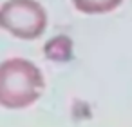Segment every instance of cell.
Wrapping results in <instances>:
<instances>
[{"instance_id":"cell-1","label":"cell","mask_w":132,"mask_h":127,"mask_svg":"<svg viewBox=\"0 0 132 127\" xmlns=\"http://www.w3.org/2000/svg\"><path fill=\"white\" fill-rule=\"evenodd\" d=\"M45 82L40 69L26 58L0 62V105L6 109H24L33 105Z\"/></svg>"},{"instance_id":"cell-2","label":"cell","mask_w":132,"mask_h":127,"mask_svg":"<svg viewBox=\"0 0 132 127\" xmlns=\"http://www.w3.org/2000/svg\"><path fill=\"white\" fill-rule=\"evenodd\" d=\"M47 13L36 0H7L0 6V27L22 40L38 38L45 31Z\"/></svg>"},{"instance_id":"cell-3","label":"cell","mask_w":132,"mask_h":127,"mask_svg":"<svg viewBox=\"0 0 132 127\" xmlns=\"http://www.w3.org/2000/svg\"><path fill=\"white\" fill-rule=\"evenodd\" d=\"M44 53L49 60L67 62L72 56V42L69 36H54L44 46Z\"/></svg>"},{"instance_id":"cell-4","label":"cell","mask_w":132,"mask_h":127,"mask_svg":"<svg viewBox=\"0 0 132 127\" xmlns=\"http://www.w3.org/2000/svg\"><path fill=\"white\" fill-rule=\"evenodd\" d=\"M123 0H72V4L78 11L87 15H101L116 9Z\"/></svg>"}]
</instances>
